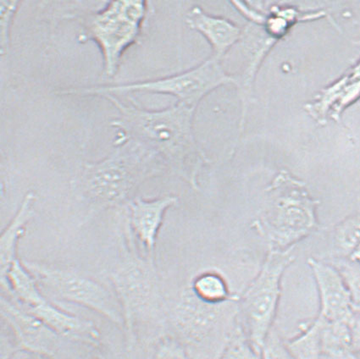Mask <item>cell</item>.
<instances>
[{
    "label": "cell",
    "instance_id": "6da1fadb",
    "mask_svg": "<svg viewBox=\"0 0 360 359\" xmlns=\"http://www.w3.org/2000/svg\"><path fill=\"white\" fill-rule=\"evenodd\" d=\"M118 111L110 126L117 136L131 138L162 161L167 171L198 188V172L208 162L193 133L196 109L181 103L163 110L142 108L131 98L103 97Z\"/></svg>",
    "mask_w": 360,
    "mask_h": 359
},
{
    "label": "cell",
    "instance_id": "7a4b0ae2",
    "mask_svg": "<svg viewBox=\"0 0 360 359\" xmlns=\"http://www.w3.org/2000/svg\"><path fill=\"white\" fill-rule=\"evenodd\" d=\"M168 171L154 152L131 138L117 136L110 154L86 163L70 181L77 201L85 209L84 222L111 209H123L144 181Z\"/></svg>",
    "mask_w": 360,
    "mask_h": 359
},
{
    "label": "cell",
    "instance_id": "3957f363",
    "mask_svg": "<svg viewBox=\"0 0 360 359\" xmlns=\"http://www.w3.org/2000/svg\"><path fill=\"white\" fill-rule=\"evenodd\" d=\"M119 223L120 255L110 280L121 304L127 348L131 350L136 344V325L158 311L160 293L154 259L143 258L136 252L125 214Z\"/></svg>",
    "mask_w": 360,
    "mask_h": 359
},
{
    "label": "cell",
    "instance_id": "277c9868",
    "mask_svg": "<svg viewBox=\"0 0 360 359\" xmlns=\"http://www.w3.org/2000/svg\"><path fill=\"white\" fill-rule=\"evenodd\" d=\"M266 191L269 203L255 224L271 249H291L316 229L318 202L303 183L283 171Z\"/></svg>",
    "mask_w": 360,
    "mask_h": 359
},
{
    "label": "cell",
    "instance_id": "5b68a950",
    "mask_svg": "<svg viewBox=\"0 0 360 359\" xmlns=\"http://www.w3.org/2000/svg\"><path fill=\"white\" fill-rule=\"evenodd\" d=\"M238 76L227 73L221 60L211 56L197 67L175 75L131 84L65 89L58 91L56 94L101 98L134 93L165 94L175 97L178 103L197 109L200 103L213 91L222 86H238Z\"/></svg>",
    "mask_w": 360,
    "mask_h": 359
},
{
    "label": "cell",
    "instance_id": "8992f818",
    "mask_svg": "<svg viewBox=\"0 0 360 359\" xmlns=\"http://www.w3.org/2000/svg\"><path fill=\"white\" fill-rule=\"evenodd\" d=\"M147 1H111L82 16L78 42H94L101 51L103 74L117 75L124 53L140 42L150 9Z\"/></svg>",
    "mask_w": 360,
    "mask_h": 359
},
{
    "label": "cell",
    "instance_id": "52a82bcc",
    "mask_svg": "<svg viewBox=\"0 0 360 359\" xmlns=\"http://www.w3.org/2000/svg\"><path fill=\"white\" fill-rule=\"evenodd\" d=\"M293 247L271 249L262 270L248 286L240 300L244 335L254 348L262 353L269 334L272 331L281 294V279L295 260Z\"/></svg>",
    "mask_w": 360,
    "mask_h": 359
},
{
    "label": "cell",
    "instance_id": "ba28073f",
    "mask_svg": "<svg viewBox=\"0 0 360 359\" xmlns=\"http://www.w3.org/2000/svg\"><path fill=\"white\" fill-rule=\"evenodd\" d=\"M41 289L65 302L79 305L124 328L121 304L115 292L80 272L23 259Z\"/></svg>",
    "mask_w": 360,
    "mask_h": 359
},
{
    "label": "cell",
    "instance_id": "9c48e42d",
    "mask_svg": "<svg viewBox=\"0 0 360 359\" xmlns=\"http://www.w3.org/2000/svg\"><path fill=\"white\" fill-rule=\"evenodd\" d=\"M1 316L13 334L15 352L26 351L49 359H89L79 348L86 346L61 337L5 295L1 296Z\"/></svg>",
    "mask_w": 360,
    "mask_h": 359
},
{
    "label": "cell",
    "instance_id": "30bf717a",
    "mask_svg": "<svg viewBox=\"0 0 360 359\" xmlns=\"http://www.w3.org/2000/svg\"><path fill=\"white\" fill-rule=\"evenodd\" d=\"M320 299L319 315L329 322L352 324L356 313L349 290L337 268L314 258L308 259Z\"/></svg>",
    "mask_w": 360,
    "mask_h": 359
},
{
    "label": "cell",
    "instance_id": "8fae6325",
    "mask_svg": "<svg viewBox=\"0 0 360 359\" xmlns=\"http://www.w3.org/2000/svg\"><path fill=\"white\" fill-rule=\"evenodd\" d=\"M177 202L178 197L173 195L153 200L136 197L124 208L131 232L146 249L148 258L154 259L156 239L165 212Z\"/></svg>",
    "mask_w": 360,
    "mask_h": 359
},
{
    "label": "cell",
    "instance_id": "7c38bea8",
    "mask_svg": "<svg viewBox=\"0 0 360 359\" xmlns=\"http://www.w3.org/2000/svg\"><path fill=\"white\" fill-rule=\"evenodd\" d=\"M218 306L220 305L202 303L189 289L174 309L173 320L186 339L193 344H200L217 328Z\"/></svg>",
    "mask_w": 360,
    "mask_h": 359
},
{
    "label": "cell",
    "instance_id": "4fadbf2b",
    "mask_svg": "<svg viewBox=\"0 0 360 359\" xmlns=\"http://www.w3.org/2000/svg\"><path fill=\"white\" fill-rule=\"evenodd\" d=\"M185 22L200 32L212 48V56L222 60L236 44L242 40L243 30L229 19L207 13L200 6H193L185 15Z\"/></svg>",
    "mask_w": 360,
    "mask_h": 359
},
{
    "label": "cell",
    "instance_id": "5bb4252c",
    "mask_svg": "<svg viewBox=\"0 0 360 359\" xmlns=\"http://www.w3.org/2000/svg\"><path fill=\"white\" fill-rule=\"evenodd\" d=\"M27 311L66 339L89 348H96L99 345L101 334L92 321L62 311L48 299Z\"/></svg>",
    "mask_w": 360,
    "mask_h": 359
},
{
    "label": "cell",
    "instance_id": "9a60e30c",
    "mask_svg": "<svg viewBox=\"0 0 360 359\" xmlns=\"http://www.w3.org/2000/svg\"><path fill=\"white\" fill-rule=\"evenodd\" d=\"M37 196L35 192H27L20 204L14 216L2 230L0 237V266L1 278L18 257V249L20 239L26 234L27 227L35 216Z\"/></svg>",
    "mask_w": 360,
    "mask_h": 359
},
{
    "label": "cell",
    "instance_id": "2e32d148",
    "mask_svg": "<svg viewBox=\"0 0 360 359\" xmlns=\"http://www.w3.org/2000/svg\"><path fill=\"white\" fill-rule=\"evenodd\" d=\"M321 320L322 359H357L352 346L351 325Z\"/></svg>",
    "mask_w": 360,
    "mask_h": 359
},
{
    "label": "cell",
    "instance_id": "e0dca14e",
    "mask_svg": "<svg viewBox=\"0 0 360 359\" xmlns=\"http://www.w3.org/2000/svg\"><path fill=\"white\" fill-rule=\"evenodd\" d=\"M285 341L296 359H322L321 320L317 316L304 326L299 335Z\"/></svg>",
    "mask_w": 360,
    "mask_h": 359
},
{
    "label": "cell",
    "instance_id": "ac0fdd59",
    "mask_svg": "<svg viewBox=\"0 0 360 359\" xmlns=\"http://www.w3.org/2000/svg\"><path fill=\"white\" fill-rule=\"evenodd\" d=\"M190 290L198 299L210 305H221L231 299L226 280L214 272H205L198 275Z\"/></svg>",
    "mask_w": 360,
    "mask_h": 359
},
{
    "label": "cell",
    "instance_id": "d6986e66",
    "mask_svg": "<svg viewBox=\"0 0 360 359\" xmlns=\"http://www.w3.org/2000/svg\"><path fill=\"white\" fill-rule=\"evenodd\" d=\"M333 266L345 280L356 315L360 313V261L347 258L338 260Z\"/></svg>",
    "mask_w": 360,
    "mask_h": 359
},
{
    "label": "cell",
    "instance_id": "ffe728a7",
    "mask_svg": "<svg viewBox=\"0 0 360 359\" xmlns=\"http://www.w3.org/2000/svg\"><path fill=\"white\" fill-rule=\"evenodd\" d=\"M219 359H262L240 326L231 334Z\"/></svg>",
    "mask_w": 360,
    "mask_h": 359
},
{
    "label": "cell",
    "instance_id": "44dd1931",
    "mask_svg": "<svg viewBox=\"0 0 360 359\" xmlns=\"http://www.w3.org/2000/svg\"><path fill=\"white\" fill-rule=\"evenodd\" d=\"M360 238V217H355L342 223L337 230L339 247L349 255L353 252Z\"/></svg>",
    "mask_w": 360,
    "mask_h": 359
},
{
    "label": "cell",
    "instance_id": "7402d4cb",
    "mask_svg": "<svg viewBox=\"0 0 360 359\" xmlns=\"http://www.w3.org/2000/svg\"><path fill=\"white\" fill-rule=\"evenodd\" d=\"M150 359H193L183 344L172 337H164L157 344Z\"/></svg>",
    "mask_w": 360,
    "mask_h": 359
},
{
    "label": "cell",
    "instance_id": "603a6c76",
    "mask_svg": "<svg viewBox=\"0 0 360 359\" xmlns=\"http://www.w3.org/2000/svg\"><path fill=\"white\" fill-rule=\"evenodd\" d=\"M20 2L2 1L0 4V19H1V55L6 56L9 51L10 32L16 12L18 11Z\"/></svg>",
    "mask_w": 360,
    "mask_h": 359
},
{
    "label": "cell",
    "instance_id": "cb8c5ba5",
    "mask_svg": "<svg viewBox=\"0 0 360 359\" xmlns=\"http://www.w3.org/2000/svg\"><path fill=\"white\" fill-rule=\"evenodd\" d=\"M260 357L262 359H296L288 348L285 341L273 329L264 341Z\"/></svg>",
    "mask_w": 360,
    "mask_h": 359
},
{
    "label": "cell",
    "instance_id": "d4e9b609",
    "mask_svg": "<svg viewBox=\"0 0 360 359\" xmlns=\"http://www.w3.org/2000/svg\"><path fill=\"white\" fill-rule=\"evenodd\" d=\"M352 346L355 354L360 353V313L355 315L351 324Z\"/></svg>",
    "mask_w": 360,
    "mask_h": 359
},
{
    "label": "cell",
    "instance_id": "484cf974",
    "mask_svg": "<svg viewBox=\"0 0 360 359\" xmlns=\"http://www.w3.org/2000/svg\"><path fill=\"white\" fill-rule=\"evenodd\" d=\"M349 259L355 260V261H360V238L357 245H356L353 252L349 255Z\"/></svg>",
    "mask_w": 360,
    "mask_h": 359
},
{
    "label": "cell",
    "instance_id": "4316f807",
    "mask_svg": "<svg viewBox=\"0 0 360 359\" xmlns=\"http://www.w3.org/2000/svg\"><path fill=\"white\" fill-rule=\"evenodd\" d=\"M36 359H43V358L40 356H36Z\"/></svg>",
    "mask_w": 360,
    "mask_h": 359
}]
</instances>
